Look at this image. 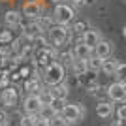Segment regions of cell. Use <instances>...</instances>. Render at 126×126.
Masks as SVG:
<instances>
[{"label":"cell","instance_id":"obj_1","mask_svg":"<svg viewBox=\"0 0 126 126\" xmlns=\"http://www.w3.org/2000/svg\"><path fill=\"white\" fill-rule=\"evenodd\" d=\"M36 70L40 72V77H42V81L47 85V87H55V85L66 81V66L60 64L58 60L51 62L49 66H45V68H38L36 66Z\"/></svg>","mask_w":126,"mask_h":126},{"label":"cell","instance_id":"obj_2","mask_svg":"<svg viewBox=\"0 0 126 126\" xmlns=\"http://www.w3.org/2000/svg\"><path fill=\"white\" fill-rule=\"evenodd\" d=\"M74 36V30H72V26L70 25H51L47 28V40L55 45V47H62L64 43H68Z\"/></svg>","mask_w":126,"mask_h":126},{"label":"cell","instance_id":"obj_3","mask_svg":"<svg viewBox=\"0 0 126 126\" xmlns=\"http://www.w3.org/2000/svg\"><path fill=\"white\" fill-rule=\"evenodd\" d=\"M53 19H55V23H58V25H72L74 19H75V8L72 4L60 2V4H57L55 10H53Z\"/></svg>","mask_w":126,"mask_h":126},{"label":"cell","instance_id":"obj_4","mask_svg":"<svg viewBox=\"0 0 126 126\" xmlns=\"http://www.w3.org/2000/svg\"><path fill=\"white\" fill-rule=\"evenodd\" d=\"M105 96L109 98L111 102H126V85L122 81H113L111 85H107V89H105Z\"/></svg>","mask_w":126,"mask_h":126},{"label":"cell","instance_id":"obj_5","mask_svg":"<svg viewBox=\"0 0 126 126\" xmlns=\"http://www.w3.org/2000/svg\"><path fill=\"white\" fill-rule=\"evenodd\" d=\"M0 104L4 105V109L15 107L19 104V90H17L15 85H8L6 89L0 90Z\"/></svg>","mask_w":126,"mask_h":126},{"label":"cell","instance_id":"obj_6","mask_svg":"<svg viewBox=\"0 0 126 126\" xmlns=\"http://www.w3.org/2000/svg\"><path fill=\"white\" fill-rule=\"evenodd\" d=\"M43 11H45V6L42 0H26L23 6V15L26 19H38L43 15Z\"/></svg>","mask_w":126,"mask_h":126},{"label":"cell","instance_id":"obj_7","mask_svg":"<svg viewBox=\"0 0 126 126\" xmlns=\"http://www.w3.org/2000/svg\"><path fill=\"white\" fill-rule=\"evenodd\" d=\"M43 104L40 100V96L38 94H26L25 100H23V111H25L26 115H40V111H42Z\"/></svg>","mask_w":126,"mask_h":126},{"label":"cell","instance_id":"obj_8","mask_svg":"<svg viewBox=\"0 0 126 126\" xmlns=\"http://www.w3.org/2000/svg\"><path fill=\"white\" fill-rule=\"evenodd\" d=\"M85 113H87V109H85L81 104H68L62 109V115L66 117L72 124H74V122H79L85 117Z\"/></svg>","mask_w":126,"mask_h":126},{"label":"cell","instance_id":"obj_9","mask_svg":"<svg viewBox=\"0 0 126 126\" xmlns=\"http://www.w3.org/2000/svg\"><path fill=\"white\" fill-rule=\"evenodd\" d=\"M4 23L10 28H19V26H23V23H25V15H23V11L19 10H8L4 13Z\"/></svg>","mask_w":126,"mask_h":126},{"label":"cell","instance_id":"obj_10","mask_svg":"<svg viewBox=\"0 0 126 126\" xmlns=\"http://www.w3.org/2000/svg\"><path fill=\"white\" fill-rule=\"evenodd\" d=\"M79 40H81L83 43H87L90 49H94L96 45H98V43L104 40V38H102V34H100V30H98V28H89V30L85 32V34L79 38Z\"/></svg>","mask_w":126,"mask_h":126},{"label":"cell","instance_id":"obj_11","mask_svg":"<svg viewBox=\"0 0 126 126\" xmlns=\"http://www.w3.org/2000/svg\"><path fill=\"white\" fill-rule=\"evenodd\" d=\"M42 77H38V75H34V77L26 79L25 85H23V89H25L26 94H40L42 92V89L45 87V83L43 81H40Z\"/></svg>","mask_w":126,"mask_h":126},{"label":"cell","instance_id":"obj_12","mask_svg":"<svg viewBox=\"0 0 126 126\" xmlns=\"http://www.w3.org/2000/svg\"><path fill=\"white\" fill-rule=\"evenodd\" d=\"M72 53H74L75 58H90L94 55V49H90L87 43H83L81 40L74 43V47H72Z\"/></svg>","mask_w":126,"mask_h":126},{"label":"cell","instance_id":"obj_13","mask_svg":"<svg viewBox=\"0 0 126 126\" xmlns=\"http://www.w3.org/2000/svg\"><path fill=\"white\" fill-rule=\"evenodd\" d=\"M96 115L100 117V119H111V117L115 115V105L113 102H100V104L96 105Z\"/></svg>","mask_w":126,"mask_h":126},{"label":"cell","instance_id":"obj_14","mask_svg":"<svg viewBox=\"0 0 126 126\" xmlns=\"http://www.w3.org/2000/svg\"><path fill=\"white\" fill-rule=\"evenodd\" d=\"M72 70L77 77H83V75H89V58H74L72 62Z\"/></svg>","mask_w":126,"mask_h":126},{"label":"cell","instance_id":"obj_15","mask_svg":"<svg viewBox=\"0 0 126 126\" xmlns=\"http://www.w3.org/2000/svg\"><path fill=\"white\" fill-rule=\"evenodd\" d=\"M94 55L100 58H109L113 55V43L107 42V40H102L98 45L94 47Z\"/></svg>","mask_w":126,"mask_h":126},{"label":"cell","instance_id":"obj_16","mask_svg":"<svg viewBox=\"0 0 126 126\" xmlns=\"http://www.w3.org/2000/svg\"><path fill=\"white\" fill-rule=\"evenodd\" d=\"M49 89H51V92H53L55 98H68V94H70V85H68V81H62V83L55 85V87H49Z\"/></svg>","mask_w":126,"mask_h":126},{"label":"cell","instance_id":"obj_17","mask_svg":"<svg viewBox=\"0 0 126 126\" xmlns=\"http://www.w3.org/2000/svg\"><path fill=\"white\" fill-rule=\"evenodd\" d=\"M119 60L117 58H113V57H109V58H104V64H102V72H104L105 75H115V72H117V68H119Z\"/></svg>","mask_w":126,"mask_h":126},{"label":"cell","instance_id":"obj_18","mask_svg":"<svg viewBox=\"0 0 126 126\" xmlns=\"http://www.w3.org/2000/svg\"><path fill=\"white\" fill-rule=\"evenodd\" d=\"M102 64H104V58L92 55V57L89 58V72H90V74H98V72H102Z\"/></svg>","mask_w":126,"mask_h":126},{"label":"cell","instance_id":"obj_19","mask_svg":"<svg viewBox=\"0 0 126 126\" xmlns=\"http://www.w3.org/2000/svg\"><path fill=\"white\" fill-rule=\"evenodd\" d=\"M47 122H49V126H72V122H70L62 113H57V115L53 117L51 121H47Z\"/></svg>","mask_w":126,"mask_h":126},{"label":"cell","instance_id":"obj_20","mask_svg":"<svg viewBox=\"0 0 126 126\" xmlns=\"http://www.w3.org/2000/svg\"><path fill=\"white\" fill-rule=\"evenodd\" d=\"M38 96H40V100H42V104H43V105H51L53 98H55V96H53V92H51V89H49L47 85H45V87L42 89V92H40Z\"/></svg>","mask_w":126,"mask_h":126},{"label":"cell","instance_id":"obj_21","mask_svg":"<svg viewBox=\"0 0 126 126\" xmlns=\"http://www.w3.org/2000/svg\"><path fill=\"white\" fill-rule=\"evenodd\" d=\"M89 28H90V26H89V23H87V21H77V23L72 25V30H74V34H77V36H83Z\"/></svg>","mask_w":126,"mask_h":126},{"label":"cell","instance_id":"obj_22","mask_svg":"<svg viewBox=\"0 0 126 126\" xmlns=\"http://www.w3.org/2000/svg\"><path fill=\"white\" fill-rule=\"evenodd\" d=\"M13 42H15V36H13L11 30H0V43H4V45H13Z\"/></svg>","mask_w":126,"mask_h":126},{"label":"cell","instance_id":"obj_23","mask_svg":"<svg viewBox=\"0 0 126 126\" xmlns=\"http://www.w3.org/2000/svg\"><path fill=\"white\" fill-rule=\"evenodd\" d=\"M66 105H68L66 98H53V102H51V107L55 109V113H62V109Z\"/></svg>","mask_w":126,"mask_h":126},{"label":"cell","instance_id":"obj_24","mask_svg":"<svg viewBox=\"0 0 126 126\" xmlns=\"http://www.w3.org/2000/svg\"><path fill=\"white\" fill-rule=\"evenodd\" d=\"M55 115H57V113H55V109H53L51 105H43L42 111H40V117H42L43 121H51Z\"/></svg>","mask_w":126,"mask_h":126},{"label":"cell","instance_id":"obj_25","mask_svg":"<svg viewBox=\"0 0 126 126\" xmlns=\"http://www.w3.org/2000/svg\"><path fill=\"white\" fill-rule=\"evenodd\" d=\"M38 121V115H21V122H19V126H34Z\"/></svg>","mask_w":126,"mask_h":126},{"label":"cell","instance_id":"obj_26","mask_svg":"<svg viewBox=\"0 0 126 126\" xmlns=\"http://www.w3.org/2000/svg\"><path fill=\"white\" fill-rule=\"evenodd\" d=\"M115 79H117V81L126 83V62L119 64V68H117V72H115Z\"/></svg>","mask_w":126,"mask_h":126},{"label":"cell","instance_id":"obj_27","mask_svg":"<svg viewBox=\"0 0 126 126\" xmlns=\"http://www.w3.org/2000/svg\"><path fill=\"white\" fill-rule=\"evenodd\" d=\"M115 115H117V119H126V102H122L115 109Z\"/></svg>","mask_w":126,"mask_h":126},{"label":"cell","instance_id":"obj_28","mask_svg":"<svg viewBox=\"0 0 126 126\" xmlns=\"http://www.w3.org/2000/svg\"><path fill=\"white\" fill-rule=\"evenodd\" d=\"M94 0H70V4L74 6V8H83L87 4H92Z\"/></svg>","mask_w":126,"mask_h":126},{"label":"cell","instance_id":"obj_29","mask_svg":"<svg viewBox=\"0 0 126 126\" xmlns=\"http://www.w3.org/2000/svg\"><path fill=\"white\" fill-rule=\"evenodd\" d=\"M8 119H10V115L6 113V109H0V126L8 124Z\"/></svg>","mask_w":126,"mask_h":126},{"label":"cell","instance_id":"obj_30","mask_svg":"<svg viewBox=\"0 0 126 126\" xmlns=\"http://www.w3.org/2000/svg\"><path fill=\"white\" fill-rule=\"evenodd\" d=\"M34 126H49V122H47V121H43L42 117L38 115V121H36V124H34Z\"/></svg>","mask_w":126,"mask_h":126},{"label":"cell","instance_id":"obj_31","mask_svg":"<svg viewBox=\"0 0 126 126\" xmlns=\"http://www.w3.org/2000/svg\"><path fill=\"white\" fill-rule=\"evenodd\" d=\"M115 126H126V119H117Z\"/></svg>","mask_w":126,"mask_h":126},{"label":"cell","instance_id":"obj_32","mask_svg":"<svg viewBox=\"0 0 126 126\" xmlns=\"http://www.w3.org/2000/svg\"><path fill=\"white\" fill-rule=\"evenodd\" d=\"M122 36H124V38H126V25H124V26H122Z\"/></svg>","mask_w":126,"mask_h":126},{"label":"cell","instance_id":"obj_33","mask_svg":"<svg viewBox=\"0 0 126 126\" xmlns=\"http://www.w3.org/2000/svg\"><path fill=\"white\" fill-rule=\"evenodd\" d=\"M51 2H55V4H60V2H62V0H51Z\"/></svg>","mask_w":126,"mask_h":126},{"label":"cell","instance_id":"obj_34","mask_svg":"<svg viewBox=\"0 0 126 126\" xmlns=\"http://www.w3.org/2000/svg\"><path fill=\"white\" fill-rule=\"evenodd\" d=\"M124 4H126V0H124Z\"/></svg>","mask_w":126,"mask_h":126},{"label":"cell","instance_id":"obj_35","mask_svg":"<svg viewBox=\"0 0 126 126\" xmlns=\"http://www.w3.org/2000/svg\"><path fill=\"white\" fill-rule=\"evenodd\" d=\"M124 85H126V83H124Z\"/></svg>","mask_w":126,"mask_h":126}]
</instances>
